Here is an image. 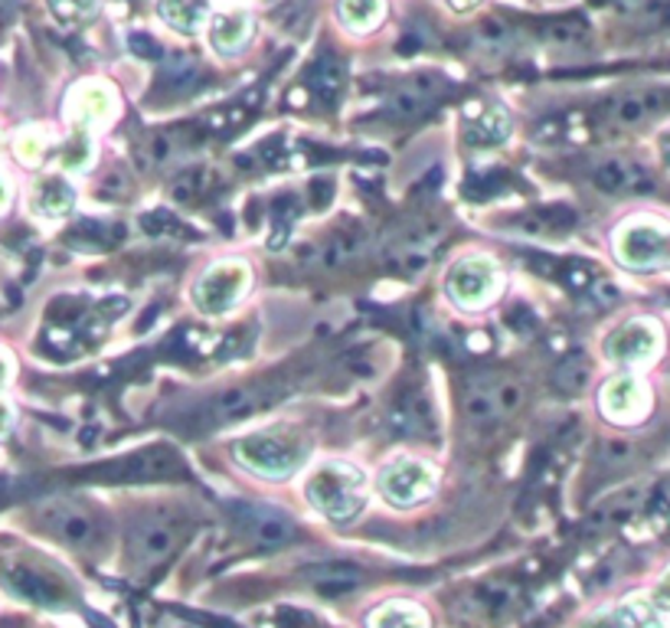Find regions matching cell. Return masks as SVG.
Returning a JSON list of instances; mask_svg holds the SVG:
<instances>
[{"label": "cell", "mask_w": 670, "mask_h": 628, "mask_svg": "<svg viewBox=\"0 0 670 628\" xmlns=\"http://www.w3.org/2000/svg\"><path fill=\"white\" fill-rule=\"evenodd\" d=\"M304 495H308V502L314 504L327 520L347 524V520H354V517L364 510V502H367V478H364V472H357L354 465H344V462L321 465V469L308 478Z\"/></svg>", "instance_id": "obj_1"}, {"label": "cell", "mask_w": 670, "mask_h": 628, "mask_svg": "<svg viewBox=\"0 0 670 628\" xmlns=\"http://www.w3.org/2000/svg\"><path fill=\"white\" fill-rule=\"evenodd\" d=\"M233 452L246 469L266 478H288L308 459V445L294 432H256L239 439Z\"/></svg>", "instance_id": "obj_2"}, {"label": "cell", "mask_w": 670, "mask_h": 628, "mask_svg": "<svg viewBox=\"0 0 670 628\" xmlns=\"http://www.w3.org/2000/svg\"><path fill=\"white\" fill-rule=\"evenodd\" d=\"M615 252L628 268H658L670 262V230L651 223V220H635L625 230H618Z\"/></svg>", "instance_id": "obj_3"}, {"label": "cell", "mask_w": 670, "mask_h": 628, "mask_svg": "<svg viewBox=\"0 0 670 628\" xmlns=\"http://www.w3.org/2000/svg\"><path fill=\"white\" fill-rule=\"evenodd\" d=\"M501 291V268L491 258L458 262L448 275V295L458 308H484Z\"/></svg>", "instance_id": "obj_4"}, {"label": "cell", "mask_w": 670, "mask_h": 628, "mask_svg": "<svg viewBox=\"0 0 670 628\" xmlns=\"http://www.w3.org/2000/svg\"><path fill=\"white\" fill-rule=\"evenodd\" d=\"M435 485H438V472L418 459H397L380 475L383 498L397 507H412V504L425 502L435 492Z\"/></svg>", "instance_id": "obj_5"}, {"label": "cell", "mask_w": 670, "mask_h": 628, "mask_svg": "<svg viewBox=\"0 0 670 628\" xmlns=\"http://www.w3.org/2000/svg\"><path fill=\"white\" fill-rule=\"evenodd\" d=\"M249 288V268L243 262H220L213 265L197 285V305L206 315H226Z\"/></svg>", "instance_id": "obj_6"}, {"label": "cell", "mask_w": 670, "mask_h": 628, "mask_svg": "<svg viewBox=\"0 0 670 628\" xmlns=\"http://www.w3.org/2000/svg\"><path fill=\"white\" fill-rule=\"evenodd\" d=\"M233 517L236 524L246 530V537L256 543V547H284L298 537V527L284 517V514H275L268 507H253V504H233Z\"/></svg>", "instance_id": "obj_7"}, {"label": "cell", "mask_w": 670, "mask_h": 628, "mask_svg": "<svg viewBox=\"0 0 670 628\" xmlns=\"http://www.w3.org/2000/svg\"><path fill=\"white\" fill-rule=\"evenodd\" d=\"M592 184L612 197H641V194L655 190V177L648 174V167H641L638 161H628V157L602 161L592 170Z\"/></svg>", "instance_id": "obj_8"}, {"label": "cell", "mask_w": 670, "mask_h": 628, "mask_svg": "<svg viewBox=\"0 0 670 628\" xmlns=\"http://www.w3.org/2000/svg\"><path fill=\"white\" fill-rule=\"evenodd\" d=\"M180 530L174 520H144L132 530V557L141 566H157L177 550Z\"/></svg>", "instance_id": "obj_9"}, {"label": "cell", "mask_w": 670, "mask_h": 628, "mask_svg": "<svg viewBox=\"0 0 670 628\" xmlns=\"http://www.w3.org/2000/svg\"><path fill=\"white\" fill-rule=\"evenodd\" d=\"M645 409H648L645 386L632 374H622L602 386V412L612 422H638L645 416Z\"/></svg>", "instance_id": "obj_10"}, {"label": "cell", "mask_w": 670, "mask_h": 628, "mask_svg": "<svg viewBox=\"0 0 670 628\" xmlns=\"http://www.w3.org/2000/svg\"><path fill=\"white\" fill-rule=\"evenodd\" d=\"M43 520H46V527L63 540V543H69V547H89L92 540H96V517L86 510V507H79V504H69V502H56L49 504L46 510H43Z\"/></svg>", "instance_id": "obj_11"}, {"label": "cell", "mask_w": 670, "mask_h": 628, "mask_svg": "<svg viewBox=\"0 0 670 628\" xmlns=\"http://www.w3.org/2000/svg\"><path fill=\"white\" fill-rule=\"evenodd\" d=\"M3 580L10 583V590H13L20 599H26V603H33V606H49V609L66 606V590H63V583H59L56 576H49V573L30 570V566H7Z\"/></svg>", "instance_id": "obj_12"}, {"label": "cell", "mask_w": 670, "mask_h": 628, "mask_svg": "<svg viewBox=\"0 0 670 628\" xmlns=\"http://www.w3.org/2000/svg\"><path fill=\"white\" fill-rule=\"evenodd\" d=\"M658 351V328L651 321H628L605 341V354L618 364L648 361Z\"/></svg>", "instance_id": "obj_13"}, {"label": "cell", "mask_w": 670, "mask_h": 628, "mask_svg": "<svg viewBox=\"0 0 670 628\" xmlns=\"http://www.w3.org/2000/svg\"><path fill=\"white\" fill-rule=\"evenodd\" d=\"M69 115L86 128H102L115 119V92L105 82H82L69 96Z\"/></svg>", "instance_id": "obj_14"}, {"label": "cell", "mask_w": 670, "mask_h": 628, "mask_svg": "<svg viewBox=\"0 0 670 628\" xmlns=\"http://www.w3.org/2000/svg\"><path fill=\"white\" fill-rule=\"evenodd\" d=\"M390 426L409 439H432L438 432V419L425 393H405L390 412Z\"/></svg>", "instance_id": "obj_15"}, {"label": "cell", "mask_w": 670, "mask_h": 628, "mask_svg": "<svg viewBox=\"0 0 670 628\" xmlns=\"http://www.w3.org/2000/svg\"><path fill=\"white\" fill-rule=\"evenodd\" d=\"M668 109V96L665 92H651V89H638V92H625L608 106V119L612 125L632 128L645 125L648 119H655L658 112Z\"/></svg>", "instance_id": "obj_16"}, {"label": "cell", "mask_w": 670, "mask_h": 628, "mask_svg": "<svg viewBox=\"0 0 670 628\" xmlns=\"http://www.w3.org/2000/svg\"><path fill=\"white\" fill-rule=\"evenodd\" d=\"M76 207V190L63 177H43L30 194V210L46 220H59Z\"/></svg>", "instance_id": "obj_17"}, {"label": "cell", "mask_w": 670, "mask_h": 628, "mask_svg": "<svg viewBox=\"0 0 670 628\" xmlns=\"http://www.w3.org/2000/svg\"><path fill=\"white\" fill-rule=\"evenodd\" d=\"M438 92H445V82H442V76H415L409 86H402L400 92L390 99V115H397V119H415V115H422L425 109H428V102L438 96Z\"/></svg>", "instance_id": "obj_18"}, {"label": "cell", "mask_w": 670, "mask_h": 628, "mask_svg": "<svg viewBox=\"0 0 670 628\" xmlns=\"http://www.w3.org/2000/svg\"><path fill=\"white\" fill-rule=\"evenodd\" d=\"M253 36V16L246 10H226L210 26V43L216 53H236Z\"/></svg>", "instance_id": "obj_19"}, {"label": "cell", "mask_w": 670, "mask_h": 628, "mask_svg": "<svg viewBox=\"0 0 670 628\" xmlns=\"http://www.w3.org/2000/svg\"><path fill=\"white\" fill-rule=\"evenodd\" d=\"M157 13L180 33H200L210 20V0H157Z\"/></svg>", "instance_id": "obj_20"}, {"label": "cell", "mask_w": 670, "mask_h": 628, "mask_svg": "<svg viewBox=\"0 0 670 628\" xmlns=\"http://www.w3.org/2000/svg\"><path fill=\"white\" fill-rule=\"evenodd\" d=\"M511 131V119L501 106H488L481 109L468 128H465V137L468 144H478V147H491V144H501Z\"/></svg>", "instance_id": "obj_21"}, {"label": "cell", "mask_w": 670, "mask_h": 628, "mask_svg": "<svg viewBox=\"0 0 670 628\" xmlns=\"http://www.w3.org/2000/svg\"><path fill=\"white\" fill-rule=\"evenodd\" d=\"M461 406H465V412H468L474 422H494V419L504 416L501 406H498V396H494V383H491V377L474 379V383L468 386Z\"/></svg>", "instance_id": "obj_22"}, {"label": "cell", "mask_w": 670, "mask_h": 628, "mask_svg": "<svg viewBox=\"0 0 670 628\" xmlns=\"http://www.w3.org/2000/svg\"><path fill=\"white\" fill-rule=\"evenodd\" d=\"M321 593H347L360 583V570L347 563H327V566H311L304 573Z\"/></svg>", "instance_id": "obj_23"}, {"label": "cell", "mask_w": 670, "mask_h": 628, "mask_svg": "<svg viewBox=\"0 0 670 628\" xmlns=\"http://www.w3.org/2000/svg\"><path fill=\"white\" fill-rule=\"evenodd\" d=\"M370 628H428V616L412 603H390L370 616Z\"/></svg>", "instance_id": "obj_24"}, {"label": "cell", "mask_w": 670, "mask_h": 628, "mask_svg": "<svg viewBox=\"0 0 670 628\" xmlns=\"http://www.w3.org/2000/svg\"><path fill=\"white\" fill-rule=\"evenodd\" d=\"M337 13L350 30H373L387 13V0H340Z\"/></svg>", "instance_id": "obj_25"}, {"label": "cell", "mask_w": 670, "mask_h": 628, "mask_svg": "<svg viewBox=\"0 0 670 628\" xmlns=\"http://www.w3.org/2000/svg\"><path fill=\"white\" fill-rule=\"evenodd\" d=\"M589 377H592L589 361H585L582 354H572V357H566V361L556 367L552 383H556V389H559V393L576 396V393H582V389L589 386Z\"/></svg>", "instance_id": "obj_26"}, {"label": "cell", "mask_w": 670, "mask_h": 628, "mask_svg": "<svg viewBox=\"0 0 670 628\" xmlns=\"http://www.w3.org/2000/svg\"><path fill=\"white\" fill-rule=\"evenodd\" d=\"M478 43H481L484 49L507 53V49H514L517 36H514V30H511V26H504L501 20H484V23L478 26Z\"/></svg>", "instance_id": "obj_27"}, {"label": "cell", "mask_w": 670, "mask_h": 628, "mask_svg": "<svg viewBox=\"0 0 670 628\" xmlns=\"http://www.w3.org/2000/svg\"><path fill=\"white\" fill-rule=\"evenodd\" d=\"M13 151H16V157L23 161V164H40L43 157H46V151H49V137L40 131V128H30V131H20V137H16V144H13Z\"/></svg>", "instance_id": "obj_28"}, {"label": "cell", "mask_w": 670, "mask_h": 628, "mask_svg": "<svg viewBox=\"0 0 670 628\" xmlns=\"http://www.w3.org/2000/svg\"><path fill=\"white\" fill-rule=\"evenodd\" d=\"M89 161H92V137H89V131H76V137L63 151V167L66 170H86Z\"/></svg>", "instance_id": "obj_29"}, {"label": "cell", "mask_w": 670, "mask_h": 628, "mask_svg": "<svg viewBox=\"0 0 670 628\" xmlns=\"http://www.w3.org/2000/svg\"><path fill=\"white\" fill-rule=\"evenodd\" d=\"M618 623L625 628H661V623H658V609L648 606V603H638V599L628 603V606H622Z\"/></svg>", "instance_id": "obj_30"}, {"label": "cell", "mask_w": 670, "mask_h": 628, "mask_svg": "<svg viewBox=\"0 0 670 628\" xmlns=\"http://www.w3.org/2000/svg\"><path fill=\"white\" fill-rule=\"evenodd\" d=\"M632 20L648 26H670V0H638L632 7Z\"/></svg>", "instance_id": "obj_31"}, {"label": "cell", "mask_w": 670, "mask_h": 628, "mask_svg": "<svg viewBox=\"0 0 670 628\" xmlns=\"http://www.w3.org/2000/svg\"><path fill=\"white\" fill-rule=\"evenodd\" d=\"M49 10L63 23H82L96 13V0H49Z\"/></svg>", "instance_id": "obj_32"}, {"label": "cell", "mask_w": 670, "mask_h": 628, "mask_svg": "<svg viewBox=\"0 0 670 628\" xmlns=\"http://www.w3.org/2000/svg\"><path fill=\"white\" fill-rule=\"evenodd\" d=\"M246 409H253V396L246 389H226L216 399V416H223V419L236 416V412H246Z\"/></svg>", "instance_id": "obj_33"}, {"label": "cell", "mask_w": 670, "mask_h": 628, "mask_svg": "<svg viewBox=\"0 0 670 628\" xmlns=\"http://www.w3.org/2000/svg\"><path fill=\"white\" fill-rule=\"evenodd\" d=\"M132 49L137 53V56H144V59H160V46L154 43V40H147V36H132Z\"/></svg>", "instance_id": "obj_34"}, {"label": "cell", "mask_w": 670, "mask_h": 628, "mask_svg": "<svg viewBox=\"0 0 670 628\" xmlns=\"http://www.w3.org/2000/svg\"><path fill=\"white\" fill-rule=\"evenodd\" d=\"M605 459H608L612 465H618V462H628V459H632V445H628V442H608V449H605Z\"/></svg>", "instance_id": "obj_35"}, {"label": "cell", "mask_w": 670, "mask_h": 628, "mask_svg": "<svg viewBox=\"0 0 670 628\" xmlns=\"http://www.w3.org/2000/svg\"><path fill=\"white\" fill-rule=\"evenodd\" d=\"M655 609H670V573L658 583V590H655V603H651Z\"/></svg>", "instance_id": "obj_36"}, {"label": "cell", "mask_w": 670, "mask_h": 628, "mask_svg": "<svg viewBox=\"0 0 670 628\" xmlns=\"http://www.w3.org/2000/svg\"><path fill=\"white\" fill-rule=\"evenodd\" d=\"M7 207H10V180L0 174V213H3Z\"/></svg>", "instance_id": "obj_37"}, {"label": "cell", "mask_w": 670, "mask_h": 628, "mask_svg": "<svg viewBox=\"0 0 670 628\" xmlns=\"http://www.w3.org/2000/svg\"><path fill=\"white\" fill-rule=\"evenodd\" d=\"M10 379V357L0 351V389H3V383Z\"/></svg>", "instance_id": "obj_38"}, {"label": "cell", "mask_w": 670, "mask_h": 628, "mask_svg": "<svg viewBox=\"0 0 670 628\" xmlns=\"http://www.w3.org/2000/svg\"><path fill=\"white\" fill-rule=\"evenodd\" d=\"M589 628H625V626L618 623V616H612V619H599L595 626H589Z\"/></svg>", "instance_id": "obj_39"}, {"label": "cell", "mask_w": 670, "mask_h": 628, "mask_svg": "<svg viewBox=\"0 0 670 628\" xmlns=\"http://www.w3.org/2000/svg\"><path fill=\"white\" fill-rule=\"evenodd\" d=\"M7 429H10V409H7V406H0V436H3Z\"/></svg>", "instance_id": "obj_40"}, {"label": "cell", "mask_w": 670, "mask_h": 628, "mask_svg": "<svg viewBox=\"0 0 670 628\" xmlns=\"http://www.w3.org/2000/svg\"><path fill=\"white\" fill-rule=\"evenodd\" d=\"M445 3H448L451 10H468V7H474L478 0H445Z\"/></svg>", "instance_id": "obj_41"}, {"label": "cell", "mask_w": 670, "mask_h": 628, "mask_svg": "<svg viewBox=\"0 0 670 628\" xmlns=\"http://www.w3.org/2000/svg\"><path fill=\"white\" fill-rule=\"evenodd\" d=\"M661 154H665V161L670 164V131L661 137Z\"/></svg>", "instance_id": "obj_42"}, {"label": "cell", "mask_w": 670, "mask_h": 628, "mask_svg": "<svg viewBox=\"0 0 670 628\" xmlns=\"http://www.w3.org/2000/svg\"><path fill=\"white\" fill-rule=\"evenodd\" d=\"M7 7H10V0H0V13H3Z\"/></svg>", "instance_id": "obj_43"}]
</instances>
